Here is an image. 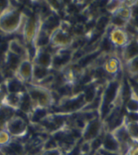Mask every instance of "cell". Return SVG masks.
<instances>
[{"label": "cell", "instance_id": "1", "mask_svg": "<svg viewBox=\"0 0 138 155\" xmlns=\"http://www.w3.org/2000/svg\"><path fill=\"white\" fill-rule=\"evenodd\" d=\"M27 14L20 10L18 5L13 4V1H9L8 7L0 12V33L6 37L20 35Z\"/></svg>", "mask_w": 138, "mask_h": 155}, {"label": "cell", "instance_id": "2", "mask_svg": "<svg viewBox=\"0 0 138 155\" xmlns=\"http://www.w3.org/2000/svg\"><path fill=\"white\" fill-rule=\"evenodd\" d=\"M25 88L33 102V108L41 107L49 109L54 103V96L49 88L33 83L26 84Z\"/></svg>", "mask_w": 138, "mask_h": 155}, {"label": "cell", "instance_id": "3", "mask_svg": "<svg viewBox=\"0 0 138 155\" xmlns=\"http://www.w3.org/2000/svg\"><path fill=\"white\" fill-rule=\"evenodd\" d=\"M29 124L25 118L17 113L8 120L5 125V131L12 138L24 140L27 137L29 132Z\"/></svg>", "mask_w": 138, "mask_h": 155}, {"label": "cell", "instance_id": "4", "mask_svg": "<svg viewBox=\"0 0 138 155\" xmlns=\"http://www.w3.org/2000/svg\"><path fill=\"white\" fill-rule=\"evenodd\" d=\"M121 89L120 82L112 81L108 83L101 97V120H104L110 111V106L117 98Z\"/></svg>", "mask_w": 138, "mask_h": 155}, {"label": "cell", "instance_id": "5", "mask_svg": "<svg viewBox=\"0 0 138 155\" xmlns=\"http://www.w3.org/2000/svg\"><path fill=\"white\" fill-rule=\"evenodd\" d=\"M102 120L98 118H94L86 123L81 132V137L85 142H91L98 137L102 132Z\"/></svg>", "mask_w": 138, "mask_h": 155}, {"label": "cell", "instance_id": "6", "mask_svg": "<svg viewBox=\"0 0 138 155\" xmlns=\"http://www.w3.org/2000/svg\"><path fill=\"white\" fill-rule=\"evenodd\" d=\"M33 67L32 57L28 55L21 61L20 66L14 73V76L18 78L25 84L31 83L33 77Z\"/></svg>", "mask_w": 138, "mask_h": 155}, {"label": "cell", "instance_id": "7", "mask_svg": "<svg viewBox=\"0 0 138 155\" xmlns=\"http://www.w3.org/2000/svg\"><path fill=\"white\" fill-rule=\"evenodd\" d=\"M53 57L54 54L48 51L46 47L38 48L34 51V54L32 57V62L33 64L51 70L53 64Z\"/></svg>", "mask_w": 138, "mask_h": 155}, {"label": "cell", "instance_id": "8", "mask_svg": "<svg viewBox=\"0 0 138 155\" xmlns=\"http://www.w3.org/2000/svg\"><path fill=\"white\" fill-rule=\"evenodd\" d=\"M72 42L71 36L69 35L67 30L59 27L53 31L50 36V45L52 47L63 48L69 46Z\"/></svg>", "mask_w": 138, "mask_h": 155}, {"label": "cell", "instance_id": "9", "mask_svg": "<svg viewBox=\"0 0 138 155\" xmlns=\"http://www.w3.org/2000/svg\"><path fill=\"white\" fill-rule=\"evenodd\" d=\"M8 51L22 59H25L28 55H31L28 48L26 47L23 41L19 38H12L8 40Z\"/></svg>", "mask_w": 138, "mask_h": 155}, {"label": "cell", "instance_id": "10", "mask_svg": "<svg viewBox=\"0 0 138 155\" xmlns=\"http://www.w3.org/2000/svg\"><path fill=\"white\" fill-rule=\"evenodd\" d=\"M102 150L108 151V152L120 153H121V145L120 143L115 138L111 132H106L103 135V140H102Z\"/></svg>", "mask_w": 138, "mask_h": 155}, {"label": "cell", "instance_id": "11", "mask_svg": "<svg viewBox=\"0 0 138 155\" xmlns=\"http://www.w3.org/2000/svg\"><path fill=\"white\" fill-rule=\"evenodd\" d=\"M136 57H138V38H133L123 47L122 58L127 64Z\"/></svg>", "mask_w": 138, "mask_h": 155}, {"label": "cell", "instance_id": "12", "mask_svg": "<svg viewBox=\"0 0 138 155\" xmlns=\"http://www.w3.org/2000/svg\"><path fill=\"white\" fill-rule=\"evenodd\" d=\"M8 94H17L26 91L25 84L15 76L8 77L3 81Z\"/></svg>", "mask_w": 138, "mask_h": 155}, {"label": "cell", "instance_id": "13", "mask_svg": "<svg viewBox=\"0 0 138 155\" xmlns=\"http://www.w3.org/2000/svg\"><path fill=\"white\" fill-rule=\"evenodd\" d=\"M109 39L113 44V46H119V47H124L129 41L128 34L125 30L122 28H115L110 33Z\"/></svg>", "mask_w": 138, "mask_h": 155}, {"label": "cell", "instance_id": "14", "mask_svg": "<svg viewBox=\"0 0 138 155\" xmlns=\"http://www.w3.org/2000/svg\"><path fill=\"white\" fill-rule=\"evenodd\" d=\"M23 93L24 92L17 93V94H8L4 99V102H3V107H8L17 113L19 110V107H20Z\"/></svg>", "mask_w": 138, "mask_h": 155}, {"label": "cell", "instance_id": "15", "mask_svg": "<svg viewBox=\"0 0 138 155\" xmlns=\"http://www.w3.org/2000/svg\"><path fill=\"white\" fill-rule=\"evenodd\" d=\"M51 74V69L46 68H43V67L36 65V64H33V77H32V82L31 83L37 84H40L42 81H44Z\"/></svg>", "mask_w": 138, "mask_h": 155}, {"label": "cell", "instance_id": "16", "mask_svg": "<svg viewBox=\"0 0 138 155\" xmlns=\"http://www.w3.org/2000/svg\"><path fill=\"white\" fill-rule=\"evenodd\" d=\"M83 95L85 104L90 105L92 103L94 99L97 97V89L94 84H91L90 86H87L83 90Z\"/></svg>", "mask_w": 138, "mask_h": 155}, {"label": "cell", "instance_id": "17", "mask_svg": "<svg viewBox=\"0 0 138 155\" xmlns=\"http://www.w3.org/2000/svg\"><path fill=\"white\" fill-rule=\"evenodd\" d=\"M125 108L128 113H138V96L133 89L132 91V96L125 103Z\"/></svg>", "mask_w": 138, "mask_h": 155}, {"label": "cell", "instance_id": "18", "mask_svg": "<svg viewBox=\"0 0 138 155\" xmlns=\"http://www.w3.org/2000/svg\"><path fill=\"white\" fill-rule=\"evenodd\" d=\"M125 120V124L127 130H128L131 139L133 140V142H138V122H129L127 121L124 117Z\"/></svg>", "mask_w": 138, "mask_h": 155}, {"label": "cell", "instance_id": "19", "mask_svg": "<svg viewBox=\"0 0 138 155\" xmlns=\"http://www.w3.org/2000/svg\"><path fill=\"white\" fill-rule=\"evenodd\" d=\"M127 69L130 75L133 76H138V57L132 59L131 61L126 64Z\"/></svg>", "mask_w": 138, "mask_h": 155}, {"label": "cell", "instance_id": "20", "mask_svg": "<svg viewBox=\"0 0 138 155\" xmlns=\"http://www.w3.org/2000/svg\"><path fill=\"white\" fill-rule=\"evenodd\" d=\"M128 22V21L116 15H113V17L110 19V24H112L113 25L115 26L117 28H122L125 27Z\"/></svg>", "mask_w": 138, "mask_h": 155}, {"label": "cell", "instance_id": "21", "mask_svg": "<svg viewBox=\"0 0 138 155\" xmlns=\"http://www.w3.org/2000/svg\"><path fill=\"white\" fill-rule=\"evenodd\" d=\"M104 69L107 71V72L115 73V72L117 71L118 69H119V63L115 59H110L107 63V66H106V68Z\"/></svg>", "mask_w": 138, "mask_h": 155}, {"label": "cell", "instance_id": "22", "mask_svg": "<svg viewBox=\"0 0 138 155\" xmlns=\"http://www.w3.org/2000/svg\"><path fill=\"white\" fill-rule=\"evenodd\" d=\"M109 22H110V19H109L107 16H102V17L98 18L97 23H96V28L97 30L102 31L106 28V26Z\"/></svg>", "mask_w": 138, "mask_h": 155}, {"label": "cell", "instance_id": "23", "mask_svg": "<svg viewBox=\"0 0 138 155\" xmlns=\"http://www.w3.org/2000/svg\"><path fill=\"white\" fill-rule=\"evenodd\" d=\"M11 140H12L11 136L6 132L5 130L0 131V147L8 145V143L10 142Z\"/></svg>", "mask_w": 138, "mask_h": 155}, {"label": "cell", "instance_id": "24", "mask_svg": "<svg viewBox=\"0 0 138 155\" xmlns=\"http://www.w3.org/2000/svg\"><path fill=\"white\" fill-rule=\"evenodd\" d=\"M102 51H111V49H112L113 44L111 43V41L109 39V37H106V38L103 39V41H102Z\"/></svg>", "mask_w": 138, "mask_h": 155}, {"label": "cell", "instance_id": "25", "mask_svg": "<svg viewBox=\"0 0 138 155\" xmlns=\"http://www.w3.org/2000/svg\"><path fill=\"white\" fill-rule=\"evenodd\" d=\"M7 95H8V92L6 90L5 85L3 82L2 84H0V108L3 107V102Z\"/></svg>", "mask_w": 138, "mask_h": 155}, {"label": "cell", "instance_id": "26", "mask_svg": "<svg viewBox=\"0 0 138 155\" xmlns=\"http://www.w3.org/2000/svg\"><path fill=\"white\" fill-rule=\"evenodd\" d=\"M63 150L60 148L52 149V150H42L41 155H63Z\"/></svg>", "mask_w": 138, "mask_h": 155}, {"label": "cell", "instance_id": "27", "mask_svg": "<svg viewBox=\"0 0 138 155\" xmlns=\"http://www.w3.org/2000/svg\"><path fill=\"white\" fill-rule=\"evenodd\" d=\"M131 25L133 26L136 30L138 31V15L132 17V19H131Z\"/></svg>", "mask_w": 138, "mask_h": 155}, {"label": "cell", "instance_id": "28", "mask_svg": "<svg viewBox=\"0 0 138 155\" xmlns=\"http://www.w3.org/2000/svg\"><path fill=\"white\" fill-rule=\"evenodd\" d=\"M128 155H138V145H133L130 148Z\"/></svg>", "mask_w": 138, "mask_h": 155}, {"label": "cell", "instance_id": "29", "mask_svg": "<svg viewBox=\"0 0 138 155\" xmlns=\"http://www.w3.org/2000/svg\"><path fill=\"white\" fill-rule=\"evenodd\" d=\"M74 33L77 34V35H81L82 33H84V29L82 28V27L80 25L76 26L74 28Z\"/></svg>", "mask_w": 138, "mask_h": 155}, {"label": "cell", "instance_id": "30", "mask_svg": "<svg viewBox=\"0 0 138 155\" xmlns=\"http://www.w3.org/2000/svg\"><path fill=\"white\" fill-rule=\"evenodd\" d=\"M99 151L102 153L103 155H122L120 153H115V152H108L106 150H103L102 149H100Z\"/></svg>", "mask_w": 138, "mask_h": 155}, {"label": "cell", "instance_id": "31", "mask_svg": "<svg viewBox=\"0 0 138 155\" xmlns=\"http://www.w3.org/2000/svg\"><path fill=\"white\" fill-rule=\"evenodd\" d=\"M84 155H94V153H88V154H84Z\"/></svg>", "mask_w": 138, "mask_h": 155}, {"label": "cell", "instance_id": "32", "mask_svg": "<svg viewBox=\"0 0 138 155\" xmlns=\"http://www.w3.org/2000/svg\"><path fill=\"white\" fill-rule=\"evenodd\" d=\"M137 145H138V142H137Z\"/></svg>", "mask_w": 138, "mask_h": 155}]
</instances>
